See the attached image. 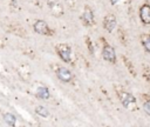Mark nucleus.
<instances>
[{
	"mask_svg": "<svg viewBox=\"0 0 150 127\" xmlns=\"http://www.w3.org/2000/svg\"><path fill=\"white\" fill-rule=\"evenodd\" d=\"M139 18L143 24L149 25L150 24V5L144 4L139 8Z\"/></svg>",
	"mask_w": 150,
	"mask_h": 127,
	"instance_id": "0eeeda50",
	"label": "nucleus"
},
{
	"mask_svg": "<svg viewBox=\"0 0 150 127\" xmlns=\"http://www.w3.org/2000/svg\"><path fill=\"white\" fill-rule=\"evenodd\" d=\"M56 52L59 54V56L61 58V60H63L64 62H69L71 60V48L69 45L67 44H60L56 46Z\"/></svg>",
	"mask_w": 150,
	"mask_h": 127,
	"instance_id": "f03ea898",
	"label": "nucleus"
},
{
	"mask_svg": "<svg viewBox=\"0 0 150 127\" xmlns=\"http://www.w3.org/2000/svg\"><path fill=\"white\" fill-rule=\"evenodd\" d=\"M118 96H120V100L124 108H128L130 111L134 109V107L136 105V98L132 94H130L128 92H121V93H118Z\"/></svg>",
	"mask_w": 150,
	"mask_h": 127,
	"instance_id": "f257e3e1",
	"label": "nucleus"
},
{
	"mask_svg": "<svg viewBox=\"0 0 150 127\" xmlns=\"http://www.w3.org/2000/svg\"><path fill=\"white\" fill-rule=\"evenodd\" d=\"M116 25H117V20H116V16L112 13H109V14H107L104 16V19H103V27H104V29L107 32L111 33L115 29Z\"/></svg>",
	"mask_w": 150,
	"mask_h": 127,
	"instance_id": "39448f33",
	"label": "nucleus"
},
{
	"mask_svg": "<svg viewBox=\"0 0 150 127\" xmlns=\"http://www.w3.org/2000/svg\"><path fill=\"white\" fill-rule=\"evenodd\" d=\"M35 113H36L38 115L42 116V118H47V116L49 115V112H48V109H47L45 106H38V107L35 108Z\"/></svg>",
	"mask_w": 150,
	"mask_h": 127,
	"instance_id": "9b49d317",
	"label": "nucleus"
},
{
	"mask_svg": "<svg viewBox=\"0 0 150 127\" xmlns=\"http://www.w3.org/2000/svg\"><path fill=\"white\" fill-rule=\"evenodd\" d=\"M102 56L108 62H111V63H115L116 62V52H115L114 47L110 46V45H108V44L102 49Z\"/></svg>",
	"mask_w": 150,
	"mask_h": 127,
	"instance_id": "20e7f679",
	"label": "nucleus"
},
{
	"mask_svg": "<svg viewBox=\"0 0 150 127\" xmlns=\"http://www.w3.org/2000/svg\"><path fill=\"white\" fill-rule=\"evenodd\" d=\"M143 109H144V112H145L148 115H150V100H146V101L143 103Z\"/></svg>",
	"mask_w": 150,
	"mask_h": 127,
	"instance_id": "ddd939ff",
	"label": "nucleus"
},
{
	"mask_svg": "<svg viewBox=\"0 0 150 127\" xmlns=\"http://www.w3.org/2000/svg\"><path fill=\"white\" fill-rule=\"evenodd\" d=\"M56 75L63 82H70L71 79H73L71 72L68 68H66V67H59L57 71H56Z\"/></svg>",
	"mask_w": 150,
	"mask_h": 127,
	"instance_id": "423d86ee",
	"label": "nucleus"
},
{
	"mask_svg": "<svg viewBox=\"0 0 150 127\" xmlns=\"http://www.w3.org/2000/svg\"><path fill=\"white\" fill-rule=\"evenodd\" d=\"M4 120L8 126H14L16 122V116L12 113H5L4 114Z\"/></svg>",
	"mask_w": 150,
	"mask_h": 127,
	"instance_id": "9d476101",
	"label": "nucleus"
},
{
	"mask_svg": "<svg viewBox=\"0 0 150 127\" xmlns=\"http://www.w3.org/2000/svg\"><path fill=\"white\" fill-rule=\"evenodd\" d=\"M121 0H110V2H111V5H116L117 2H120Z\"/></svg>",
	"mask_w": 150,
	"mask_h": 127,
	"instance_id": "4468645a",
	"label": "nucleus"
},
{
	"mask_svg": "<svg viewBox=\"0 0 150 127\" xmlns=\"http://www.w3.org/2000/svg\"><path fill=\"white\" fill-rule=\"evenodd\" d=\"M82 21L84 22L86 26H91L95 22L94 21V13L88 6H86V8H84V11L82 13Z\"/></svg>",
	"mask_w": 150,
	"mask_h": 127,
	"instance_id": "6e6552de",
	"label": "nucleus"
},
{
	"mask_svg": "<svg viewBox=\"0 0 150 127\" xmlns=\"http://www.w3.org/2000/svg\"><path fill=\"white\" fill-rule=\"evenodd\" d=\"M142 45L144 49L150 53V34H144L142 36Z\"/></svg>",
	"mask_w": 150,
	"mask_h": 127,
	"instance_id": "f8f14e48",
	"label": "nucleus"
},
{
	"mask_svg": "<svg viewBox=\"0 0 150 127\" xmlns=\"http://www.w3.org/2000/svg\"><path fill=\"white\" fill-rule=\"evenodd\" d=\"M33 28L38 34H41V35H52L53 34L48 24L43 20H36L33 25Z\"/></svg>",
	"mask_w": 150,
	"mask_h": 127,
	"instance_id": "7ed1b4c3",
	"label": "nucleus"
},
{
	"mask_svg": "<svg viewBox=\"0 0 150 127\" xmlns=\"http://www.w3.org/2000/svg\"><path fill=\"white\" fill-rule=\"evenodd\" d=\"M36 96L42 99V100H46V99H49L50 92H49V89L46 86H41V87H39L36 89Z\"/></svg>",
	"mask_w": 150,
	"mask_h": 127,
	"instance_id": "1a4fd4ad",
	"label": "nucleus"
}]
</instances>
